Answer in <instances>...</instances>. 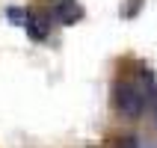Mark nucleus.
I'll use <instances>...</instances> for the list:
<instances>
[{"mask_svg": "<svg viewBox=\"0 0 157 148\" xmlns=\"http://www.w3.org/2000/svg\"><path fill=\"white\" fill-rule=\"evenodd\" d=\"M80 15H83V9L77 6V0H53L51 6V18L56 24H74L80 21Z\"/></svg>", "mask_w": 157, "mask_h": 148, "instance_id": "nucleus-2", "label": "nucleus"}, {"mask_svg": "<svg viewBox=\"0 0 157 148\" xmlns=\"http://www.w3.org/2000/svg\"><path fill=\"white\" fill-rule=\"evenodd\" d=\"M113 101H116V110L122 113V119L133 122L145 113V92L131 80H119L113 86Z\"/></svg>", "mask_w": 157, "mask_h": 148, "instance_id": "nucleus-1", "label": "nucleus"}, {"mask_svg": "<svg viewBox=\"0 0 157 148\" xmlns=\"http://www.w3.org/2000/svg\"><path fill=\"white\" fill-rule=\"evenodd\" d=\"M145 83H148L151 98H154V124H157V89H154V83H151V74H148V71H145Z\"/></svg>", "mask_w": 157, "mask_h": 148, "instance_id": "nucleus-5", "label": "nucleus"}, {"mask_svg": "<svg viewBox=\"0 0 157 148\" xmlns=\"http://www.w3.org/2000/svg\"><path fill=\"white\" fill-rule=\"evenodd\" d=\"M6 15H9V21H15V24H27V12H24V9H18V6H9Z\"/></svg>", "mask_w": 157, "mask_h": 148, "instance_id": "nucleus-4", "label": "nucleus"}, {"mask_svg": "<svg viewBox=\"0 0 157 148\" xmlns=\"http://www.w3.org/2000/svg\"><path fill=\"white\" fill-rule=\"evenodd\" d=\"M27 30H30V36H33V39H44V36H48V18L44 15H27Z\"/></svg>", "mask_w": 157, "mask_h": 148, "instance_id": "nucleus-3", "label": "nucleus"}]
</instances>
